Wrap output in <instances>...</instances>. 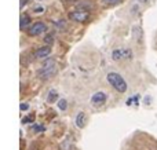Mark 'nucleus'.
<instances>
[{"label": "nucleus", "instance_id": "f257e3e1", "mask_svg": "<svg viewBox=\"0 0 157 150\" xmlns=\"http://www.w3.org/2000/svg\"><path fill=\"white\" fill-rule=\"evenodd\" d=\"M106 79H108L109 84H110L112 87L117 91V92L123 94V92H125V91H127V83H125V80L123 79L119 73H113V72H112V73L108 74V77H106Z\"/></svg>", "mask_w": 157, "mask_h": 150}, {"label": "nucleus", "instance_id": "f03ea898", "mask_svg": "<svg viewBox=\"0 0 157 150\" xmlns=\"http://www.w3.org/2000/svg\"><path fill=\"white\" fill-rule=\"evenodd\" d=\"M54 73H55V61L52 58H48V59L44 61L43 66L39 69V77L46 80V79H50Z\"/></svg>", "mask_w": 157, "mask_h": 150}, {"label": "nucleus", "instance_id": "7ed1b4c3", "mask_svg": "<svg viewBox=\"0 0 157 150\" xmlns=\"http://www.w3.org/2000/svg\"><path fill=\"white\" fill-rule=\"evenodd\" d=\"M132 57V52L130 48H116L112 52V58L114 61H120V59H130Z\"/></svg>", "mask_w": 157, "mask_h": 150}, {"label": "nucleus", "instance_id": "20e7f679", "mask_svg": "<svg viewBox=\"0 0 157 150\" xmlns=\"http://www.w3.org/2000/svg\"><path fill=\"white\" fill-rule=\"evenodd\" d=\"M46 30H47L46 24H43V22H36V24H33L32 26H30L29 35L30 36H39V35H41V33H44Z\"/></svg>", "mask_w": 157, "mask_h": 150}, {"label": "nucleus", "instance_id": "39448f33", "mask_svg": "<svg viewBox=\"0 0 157 150\" xmlns=\"http://www.w3.org/2000/svg\"><path fill=\"white\" fill-rule=\"evenodd\" d=\"M106 98H108V96H106V94L102 92V91H99V92H97V94H94V95H92L91 103L95 105V106H97V105H103L106 102Z\"/></svg>", "mask_w": 157, "mask_h": 150}, {"label": "nucleus", "instance_id": "423d86ee", "mask_svg": "<svg viewBox=\"0 0 157 150\" xmlns=\"http://www.w3.org/2000/svg\"><path fill=\"white\" fill-rule=\"evenodd\" d=\"M71 18L76 22H84L88 19V13L87 11H75L71 14Z\"/></svg>", "mask_w": 157, "mask_h": 150}, {"label": "nucleus", "instance_id": "0eeeda50", "mask_svg": "<svg viewBox=\"0 0 157 150\" xmlns=\"http://www.w3.org/2000/svg\"><path fill=\"white\" fill-rule=\"evenodd\" d=\"M51 52V48L50 47H41V48H37L35 52V57L39 58V59H43V58H47Z\"/></svg>", "mask_w": 157, "mask_h": 150}, {"label": "nucleus", "instance_id": "6e6552de", "mask_svg": "<svg viewBox=\"0 0 157 150\" xmlns=\"http://www.w3.org/2000/svg\"><path fill=\"white\" fill-rule=\"evenodd\" d=\"M76 126L78 127V128H83L84 126H86V113H83V112H80L76 116Z\"/></svg>", "mask_w": 157, "mask_h": 150}, {"label": "nucleus", "instance_id": "1a4fd4ad", "mask_svg": "<svg viewBox=\"0 0 157 150\" xmlns=\"http://www.w3.org/2000/svg\"><path fill=\"white\" fill-rule=\"evenodd\" d=\"M29 25H30V17L24 14V15L21 17V19H19V26H21V29H25V28L29 26Z\"/></svg>", "mask_w": 157, "mask_h": 150}, {"label": "nucleus", "instance_id": "9d476101", "mask_svg": "<svg viewBox=\"0 0 157 150\" xmlns=\"http://www.w3.org/2000/svg\"><path fill=\"white\" fill-rule=\"evenodd\" d=\"M57 96H58V92L55 90H51L48 92V96H47V102H48V103H52V102L55 101V99H57Z\"/></svg>", "mask_w": 157, "mask_h": 150}, {"label": "nucleus", "instance_id": "9b49d317", "mask_svg": "<svg viewBox=\"0 0 157 150\" xmlns=\"http://www.w3.org/2000/svg\"><path fill=\"white\" fill-rule=\"evenodd\" d=\"M61 150H71V141L66 139L65 142L61 145Z\"/></svg>", "mask_w": 157, "mask_h": 150}, {"label": "nucleus", "instance_id": "f8f14e48", "mask_svg": "<svg viewBox=\"0 0 157 150\" xmlns=\"http://www.w3.org/2000/svg\"><path fill=\"white\" fill-rule=\"evenodd\" d=\"M58 107H59L61 110H65L66 107H68V105H66V101H65V99H59V102H58Z\"/></svg>", "mask_w": 157, "mask_h": 150}, {"label": "nucleus", "instance_id": "ddd939ff", "mask_svg": "<svg viewBox=\"0 0 157 150\" xmlns=\"http://www.w3.org/2000/svg\"><path fill=\"white\" fill-rule=\"evenodd\" d=\"M120 0H102V3L103 4H108V6H114V4H117Z\"/></svg>", "mask_w": 157, "mask_h": 150}, {"label": "nucleus", "instance_id": "4468645a", "mask_svg": "<svg viewBox=\"0 0 157 150\" xmlns=\"http://www.w3.org/2000/svg\"><path fill=\"white\" fill-rule=\"evenodd\" d=\"M33 129H35L36 132H40V131H44V127H43V126H37V124H35V126H33Z\"/></svg>", "mask_w": 157, "mask_h": 150}, {"label": "nucleus", "instance_id": "2eb2a0df", "mask_svg": "<svg viewBox=\"0 0 157 150\" xmlns=\"http://www.w3.org/2000/svg\"><path fill=\"white\" fill-rule=\"evenodd\" d=\"M44 41H46V43H52V41H54V37H52L51 35H47L46 39H44Z\"/></svg>", "mask_w": 157, "mask_h": 150}, {"label": "nucleus", "instance_id": "dca6fc26", "mask_svg": "<svg viewBox=\"0 0 157 150\" xmlns=\"http://www.w3.org/2000/svg\"><path fill=\"white\" fill-rule=\"evenodd\" d=\"M29 121H33V117H26V118H24V120H22V123H29Z\"/></svg>", "mask_w": 157, "mask_h": 150}, {"label": "nucleus", "instance_id": "f3484780", "mask_svg": "<svg viewBox=\"0 0 157 150\" xmlns=\"http://www.w3.org/2000/svg\"><path fill=\"white\" fill-rule=\"evenodd\" d=\"M28 107H29V106H28V105H25V103H24V105H21V110H26Z\"/></svg>", "mask_w": 157, "mask_h": 150}]
</instances>
